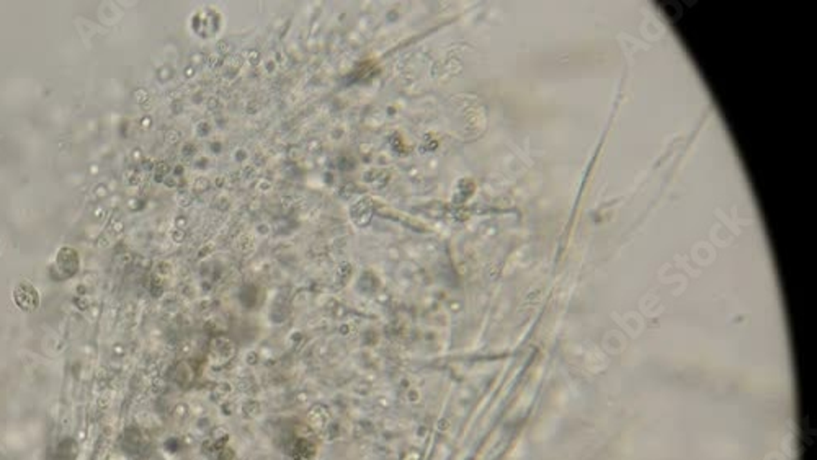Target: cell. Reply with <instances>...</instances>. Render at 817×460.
Masks as SVG:
<instances>
[{
    "instance_id": "obj_1",
    "label": "cell",
    "mask_w": 817,
    "mask_h": 460,
    "mask_svg": "<svg viewBox=\"0 0 817 460\" xmlns=\"http://www.w3.org/2000/svg\"><path fill=\"white\" fill-rule=\"evenodd\" d=\"M13 300L19 309L24 312H33L39 304V294L35 289V286L28 281H21L17 284L15 291H13Z\"/></svg>"
}]
</instances>
